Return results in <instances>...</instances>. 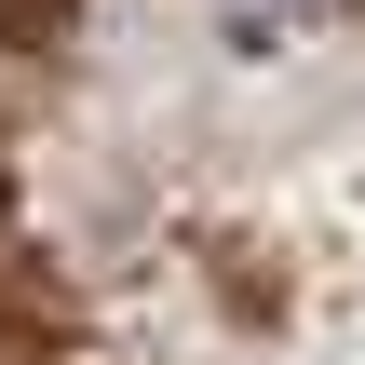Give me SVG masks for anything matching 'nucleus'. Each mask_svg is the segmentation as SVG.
I'll return each mask as SVG.
<instances>
[{
  "mask_svg": "<svg viewBox=\"0 0 365 365\" xmlns=\"http://www.w3.org/2000/svg\"><path fill=\"white\" fill-rule=\"evenodd\" d=\"M244 14H312V0H244Z\"/></svg>",
  "mask_w": 365,
  "mask_h": 365,
  "instance_id": "1",
  "label": "nucleus"
}]
</instances>
